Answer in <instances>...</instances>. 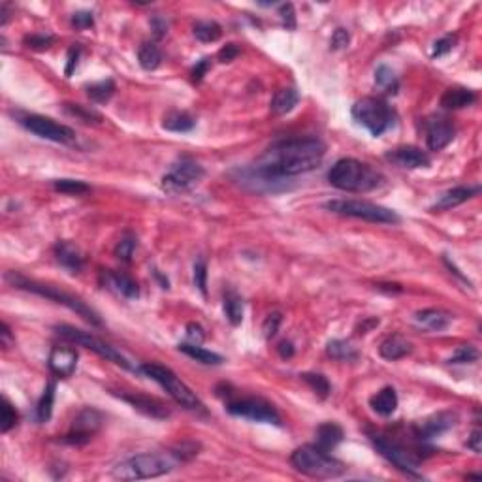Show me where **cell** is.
Returning a JSON list of instances; mask_svg holds the SVG:
<instances>
[{
    "mask_svg": "<svg viewBox=\"0 0 482 482\" xmlns=\"http://www.w3.org/2000/svg\"><path fill=\"white\" fill-rule=\"evenodd\" d=\"M55 257L59 264L64 266L70 273H80L83 268V257L80 249L70 241H59L55 245Z\"/></svg>",
    "mask_w": 482,
    "mask_h": 482,
    "instance_id": "23",
    "label": "cell"
},
{
    "mask_svg": "<svg viewBox=\"0 0 482 482\" xmlns=\"http://www.w3.org/2000/svg\"><path fill=\"white\" fill-rule=\"evenodd\" d=\"M72 25L75 28H89L95 25V17H93L91 12H75L72 15Z\"/></svg>",
    "mask_w": 482,
    "mask_h": 482,
    "instance_id": "50",
    "label": "cell"
},
{
    "mask_svg": "<svg viewBox=\"0 0 482 482\" xmlns=\"http://www.w3.org/2000/svg\"><path fill=\"white\" fill-rule=\"evenodd\" d=\"M55 38L53 36L46 35H33L25 38V46L30 49H38V51H44V49H49L53 46Z\"/></svg>",
    "mask_w": 482,
    "mask_h": 482,
    "instance_id": "47",
    "label": "cell"
},
{
    "mask_svg": "<svg viewBox=\"0 0 482 482\" xmlns=\"http://www.w3.org/2000/svg\"><path fill=\"white\" fill-rule=\"evenodd\" d=\"M80 53H82V49L80 48H72L68 51V62H66V70H64L66 77H70V75H72V72L75 70V66H77V61H80Z\"/></svg>",
    "mask_w": 482,
    "mask_h": 482,
    "instance_id": "54",
    "label": "cell"
},
{
    "mask_svg": "<svg viewBox=\"0 0 482 482\" xmlns=\"http://www.w3.org/2000/svg\"><path fill=\"white\" fill-rule=\"evenodd\" d=\"M134 249H136V239H134V238L121 239V241H119V243H117V247H115V257L119 260L130 262Z\"/></svg>",
    "mask_w": 482,
    "mask_h": 482,
    "instance_id": "46",
    "label": "cell"
},
{
    "mask_svg": "<svg viewBox=\"0 0 482 482\" xmlns=\"http://www.w3.org/2000/svg\"><path fill=\"white\" fill-rule=\"evenodd\" d=\"M55 190H59V192H64V194H74V196H77V194H85V192H89L91 190V187H89L87 183H83V181H77V179H57L53 183Z\"/></svg>",
    "mask_w": 482,
    "mask_h": 482,
    "instance_id": "40",
    "label": "cell"
},
{
    "mask_svg": "<svg viewBox=\"0 0 482 482\" xmlns=\"http://www.w3.org/2000/svg\"><path fill=\"white\" fill-rule=\"evenodd\" d=\"M454 46H456V36H452V35L445 36V38H441V40H437L434 44V51H432V57H443V55L450 53Z\"/></svg>",
    "mask_w": 482,
    "mask_h": 482,
    "instance_id": "48",
    "label": "cell"
},
{
    "mask_svg": "<svg viewBox=\"0 0 482 482\" xmlns=\"http://www.w3.org/2000/svg\"><path fill=\"white\" fill-rule=\"evenodd\" d=\"M100 424H102V414L95 409H83L72 424L70 434L64 435L62 441L68 443V445H77V447L85 445L93 439V435L98 432Z\"/></svg>",
    "mask_w": 482,
    "mask_h": 482,
    "instance_id": "15",
    "label": "cell"
},
{
    "mask_svg": "<svg viewBox=\"0 0 482 482\" xmlns=\"http://www.w3.org/2000/svg\"><path fill=\"white\" fill-rule=\"evenodd\" d=\"M226 411L234 416H241L247 420L252 422H266V424H275L281 426V416H279L277 409L270 405L268 401L260 400V398H247V400H236L230 401L226 405Z\"/></svg>",
    "mask_w": 482,
    "mask_h": 482,
    "instance_id": "11",
    "label": "cell"
},
{
    "mask_svg": "<svg viewBox=\"0 0 482 482\" xmlns=\"http://www.w3.org/2000/svg\"><path fill=\"white\" fill-rule=\"evenodd\" d=\"M343 435L345 434H343V428H341L340 424L326 422V424H322L317 429V447L330 452L332 448H335L343 441Z\"/></svg>",
    "mask_w": 482,
    "mask_h": 482,
    "instance_id": "29",
    "label": "cell"
},
{
    "mask_svg": "<svg viewBox=\"0 0 482 482\" xmlns=\"http://www.w3.org/2000/svg\"><path fill=\"white\" fill-rule=\"evenodd\" d=\"M140 371L147 375V377L155 380V382H158L181 407L190 409V411H202V409H204L202 401L198 400V396L172 371L170 367L151 362V364H143V366L140 367Z\"/></svg>",
    "mask_w": 482,
    "mask_h": 482,
    "instance_id": "6",
    "label": "cell"
},
{
    "mask_svg": "<svg viewBox=\"0 0 482 482\" xmlns=\"http://www.w3.org/2000/svg\"><path fill=\"white\" fill-rule=\"evenodd\" d=\"M382 174L356 158H341L328 172L332 187L345 192H369L382 183Z\"/></svg>",
    "mask_w": 482,
    "mask_h": 482,
    "instance_id": "2",
    "label": "cell"
},
{
    "mask_svg": "<svg viewBox=\"0 0 482 482\" xmlns=\"http://www.w3.org/2000/svg\"><path fill=\"white\" fill-rule=\"evenodd\" d=\"M232 176L241 187L252 190V192H281V190L288 189V185H285L286 179H275V177L266 176L264 172H260L257 166L239 168Z\"/></svg>",
    "mask_w": 482,
    "mask_h": 482,
    "instance_id": "14",
    "label": "cell"
},
{
    "mask_svg": "<svg viewBox=\"0 0 482 482\" xmlns=\"http://www.w3.org/2000/svg\"><path fill=\"white\" fill-rule=\"evenodd\" d=\"M411 351H413V345L407 340H403L401 335H390L379 346L380 356L390 362L405 358L407 354H411Z\"/></svg>",
    "mask_w": 482,
    "mask_h": 482,
    "instance_id": "24",
    "label": "cell"
},
{
    "mask_svg": "<svg viewBox=\"0 0 482 482\" xmlns=\"http://www.w3.org/2000/svg\"><path fill=\"white\" fill-rule=\"evenodd\" d=\"M179 351L183 354H187L192 360L200 362V364H205V366H219L223 364V356L217 353H211L207 349H204L202 345H192V343H181L179 345Z\"/></svg>",
    "mask_w": 482,
    "mask_h": 482,
    "instance_id": "30",
    "label": "cell"
},
{
    "mask_svg": "<svg viewBox=\"0 0 482 482\" xmlns=\"http://www.w3.org/2000/svg\"><path fill=\"white\" fill-rule=\"evenodd\" d=\"M204 177V168L192 160H181L174 164L170 172L163 177V189L168 194H179L194 189Z\"/></svg>",
    "mask_w": 482,
    "mask_h": 482,
    "instance_id": "10",
    "label": "cell"
},
{
    "mask_svg": "<svg viewBox=\"0 0 482 482\" xmlns=\"http://www.w3.org/2000/svg\"><path fill=\"white\" fill-rule=\"evenodd\" d=\"M326 353L330 358L337 362H354L358 358V353L351 343H346L343 340H332L328 343Z\"/></svg>",
    "mask_w": 482,
    "mask_h": 482,
    "instance_id": "34",
    "label": "cell"
},
{
    "mask_svg": "<svg viewBox=\"0 0 482 482\" xmlns=\"http://www.w3.org/2000/svg\"><path fill=\"white\" fill-rule=\"evenodd\" d=\"M53 401H55V384L49 382L44 394H41L40 401H38V407H36V414H38V420L48 422L51 418V413H53Z\"/></svg>",
    "mask_w": 482,
    "mask_h": 482,
    "instance_id": "38",
    "label": "cell"
},
{
    "mask_svg": "<svg viewBox=\"0 0 482 482\" xmlns=\"http://www.w3.org/2000/svg\"><path fill=\"white\" fill-rule=\"evenodd\" d=\"M279 354L283 356V358H290L294 354V346L290 341H283L281 345H279Z\"/></svg>",
    "mask_w": 482,
    "mask_h": 482,
    "instance_id": "58",
    "label": "cell"
},
{
    "mask_svg": "<svg viewBox=\"0 0 482 482\" xmlns=\"http://www.w3.org/2000/svg\"><path fill=\"white\" fill-rule=\"evenodd\" d=\"M476 358H479V351H476L475 346L462 345L458 346V351L452 354V358L448 362H450V364H471V362H475Z\"/></svg>",
    "mask_w": 482,
    "mask_h": 482,
    "instance_id": "43",
    "label": "cell"
},
{
    "mask_svg": "<svg viewBox=\"0 0 482 482\" xmlns=\"http://www.w3.org/2000/svg\"><path fill=\"white\" fill-rule=\"evenodd\" d=\"M281 19L286 28L296 27V12H294L293 4H283L281 6Z\"/></svg>",
    "mask_w": 482,
    "mask_h": 482,
    "instance_id": "52",
    "label": "cell"
},
{
    "mask_svg": "<svg viewBox=\"0 0 482 482\" xmlns=\"http://www.w3.org/2000/svg\"><path fill=\"white\" fill-rule=\"evenodd\" d=\"M479 192H481V187H454V189L447 190V192H445V194L435 202V205L432 207V210L434 211L452 210V207H458V205H462L463 202H467V200H471L473 196H476Z\"/></svg>",
    "mask_w": 482,
    "mask_h": 482,
    "instance_id": "22",
    "label": "cell"
},
{
    "mask_svg": "<svg viewBox=\"0 0 482 482\" xmlns=\"http://www.w3.org/2000/svg\"><path fill=\"white\" fill-rule=\"evenodd\" d=\"M454 127L447 119H437V121L429 122L426 143L432 151H441L454 140Z\"/></svg>",
    "mask_w": 482,
    "mask_h": 482,
    "instance_id": "21",
    "label": "cell"
},
{
    "mask_svg": "<svg viewBox=\"0 0 482 482\" xmlns=\"http://www.w3.org/2000/svg\"><path fill=\"white\" fill-rule=\"evenodd\" d=\"M375 85L384 91L388 95H396L398 93V77H396L394 70L388 68V66H379L377 72H375Z\"/></svg>",
    "mask_w": 482,
    "mask_h": 482,
    "instance_id": "37",
    "label": "cell"
},
{
    "mask_svg": "<svg viewBox=\"0 0 482 482\" xmlns=\"http://www.w3.org/2000/svg\"><path fill=\"white\" fill-rule=\"evenodd\" d=\"M387 160L400 166V168H405V170H416V168L429 166V156L418 147H413V145H403V147H396V149L388 151Z\"/></svg>",
    "mask_w": 482,
    "mask_h": 482,
    "instance_id": "16",
    "label": "cell"
},
{
    "mask_svg": "<svg viewBox=\"0 0 482 482\" xmlns=\"http://www.w3.org/2000/svg\"><path fill=\"white\" fill-rule=\"evenodd\" d=\"M210 59H202V61L198 62L196 66L192 68V80H194V82H200L205 75V72L210 70Z\"/></svg>",
    "mask_w": 482,
    "mask_h": 482,
    "instance_id": "55",
    "label": "cell"
},
{
    "mask_svg": "<svg viewBox=\"0 0 482 482\" xmlns=\"http://www.w3.org/2000/svg\"><path fill=\"white\" fill-rule=\"evenodd\" d=\"M298 91L293 87H285L279 89L277 93L273 95L270 108H272V113H275V115H286V113H290V111L298 106Z\"/></svg>",
    "mask_w": 482,
    "mask_h": 482,
    "instance_id": "26",
    "label": "cell"
},
{
    "mask_svg": "<svg viewBox=\"0 0 482 482\" xmlns=\"http://www.w3.org/2000/svg\"><path fill=\"white\" fill-rule=\"evenodd\" d=\"M373 445L380 454L387 458L388 462L394 463L396 467L401 469L403 473L420 476L418 475V463H420V460L413 452H409L407 448L401 447L400 443L392 441V439H388L384 435H373Z\"/></svg>",
    "mask_w": 482,
    "mask_h": 482,
    "instance_id": "12",
    "label": "cell"
},
{
    "mask_svg": "<svg viewBox=\"0 0 482 482\" xmlns=\"http://www.w3.org/2000/svg\"><path fill=\"white\" fill-rule=\"evenodd\" d=\"M187 340H189V343H192V345H202L205 340L204 328L200 326V324H196V322H190L189 326H187Z\"/></svg>",
    "mask_w": 482,
    "mask_h": 482,
    "instance_id": "49",
    "label": "cell"
},
{
    "mask_svg": "<svg viewBox=\"0 0 482 482\" xmlns=\"http://www.w3.org/2000/svg\"><path fill=\"white\" fill-rule=\"evenodd\" d=\"M369 405L380 416H390L398 409V394H396V390L392 387H384L377 394L371 396Z\"/></svg>",
    "mask_w": 482,
    "mask_h": 482,
    "instance_id": "27",
    "label": "cell"
},
{
    "mask_svg": "<svg viewBox=\"0 0 482 482\" xmlns=\"http://www.w3.org/2000/svg\"><path fill=\"white\" fill-rule=\"evenodd\" d=\"M454 424L456 414L450 413V411H443V413L432 414L429 418L420 422V424L416 426V435H418L420 439H432V437L445 434V432L452 428Z\"/></svg>",
    "mask_w": 482,
    "mask_h": 482,
    "instance_id": "18",
    "label": "cell"
},
{
    "mask_svg": "<svg viewBox=\"0 0 482 482\" xmlns=\"http://www.w3.org/2000/svg\"><path fill=\"white\" fill-rule=\"evenodd\" d=\"M121 400L130 403V405L136 409V411L143 413L145 416H151V418H158V420H163V418H168V416H170V409L166 407L164 403H160L158 400H153V398H147V396L122 394Z\"/></svg>",
    "mask_w": 482,
    "mask_h": 482,
    "instance_id": "20",
    "label": "cell"
},
{
    "mask_svg": "<svg viewBox=\"0 0 482 482\" xmlns=\"http://www.w3.org/2000/svg\"><path fill=\"white\" fill-rule=\"evenodd\" d=\"M354 121L367 129L373 136L384 134L396 121L394 109L390 108L384 100L373 98V96H364L353 106Z\"/></svg>",
    "mask_w": 482,
    "mask_h": 482,
    "instance_id": "7",
    "label": "cell"
},
{
    "mask_svg": "<svg viewBox=\"0 0 482 482\" xmlns=\"http://www.w3.org/2000/svg\"><path fill=\"white\" fill-rule=\"evenodd\" d=\"M115 93V83L111 80H104V82L93 83L87 87V96L96 104H104L108 102L109 98L113 96Z\"/></svg>",
    "mask_w": 482,
    "mask_h": 482,
    "instance_id": "36",
    "label": "cell"
},
{
    "mask_svg": "<svg viewBox=\"0 0 482 482\" xmlns=\"http://www.w3.org/2000/svg\"><path fill=\"white\" fill-rule=\"evenodd\" d=\"M326 210L343 217H354L362 219V221H369V223L379 224H396L400 223L398 213L382 205L371 204L366 200H332L328 202Z\"/></svg>",
    "mask_w": 482,
    "mask_h": 482,
    "instance_id": "8",
    "label": "cell"
},
{
    "mask_svg": "<svg viewBox=\"0 0 482 482\" xmlns=\"http://www.w3.org/2000/svg\"><path fill=\"white\" fill-rule=\"evenodd\" d=\"M414 319L422 326L429 328L434 332H443L447 330L448 324L452 322V317L448 313L441 311V309H424V311H418L414 315Z\"/></svg>",
    "mask_w": 482,
    "mask_h": 482,
    "instance_id": "28",
    "label": "cell"
},
{
    "mask_svg": "<svg viewBox=\"0 0 482 482\" xmlns=\"http://www.w3.org/2000/svg\"><path fill=\"white\" fill-rule=\"evenodd\" d=\"M283 322V315L281 313H270L266 317L264 324H262V332H264L266 340H272L273 335L279 332V326Z\"/></svg>",
    "mask_w": 482,
    "mask_h": 482,
    "instance_id": "45",
    "label": "cell"
},
{
    "mask_svg": "<svg viewBox=\"0 0 482 482\" xmlns=\"http://www.w3.org/2000/svg\"><path fill=\"white\" fill-rule=\"evenodd\" d=\"M476 100V95L471 89L465 87H452L445 91L441 96V106L447 109H462L467 108Z\"/></svg>",
    "mask_w": 482,
    "mask_h": 482,
    "instance_id": "25",
    "label": "cell"
},
{
    "mask_svg": "<svg viewBox=\"0 0 482 482\" xmlns=\"http://www.w3.org/2000/svg\"><path fill=\"white\" fill-rule=\"evenodd\" d=\"M349 40H351V36H349V33H346L345 28H337L335 33H333L332 36V41H330V48L332 49H343L349 46Z\"/></svg>",
    "mask_w": 482,
    "mask_h": 482,
    "instance_id": "51",
    "label": "cell"
},
{
    "mask_svg": "<svg viewBox=\"0 0 482 482\" xmlns=\"http://www.w3.org/2000/svg\"><path fill=\"white\" fill-rule=\"evenodd\" d=\"M21 124L27 130H30L36 136L49 140V142L57 143H72L75 140V132L66 124H59L53 119L41 115H27Z\"/></svg>",
    "mask_w": 482,
    "mask_h": 482,
    "instance_id": "13",
    "label": "cell"
},
{
    "mask_svg": "<svg viewBox=\"0 0 482 482\" xmlns=\"http://www.w3.org/2000/svg\"><path fill=\"white\" fill-rule=\"evenodd\" d=\"M151 27L155 30L156 38H163V36H166V33H168V23H166L163 17H155V19L151 21Z\"/></svg>",
    "mask_w": 482,
    "mask_h": 482,
    "instance_id": "57",
    "label": "cell"
},
{
    "mask_svg": "<svg viewBox=\"0 0 482 482\" xmlns=\"http://www.w3.org/2000/svg\"><path fill=\"white\" fill-rule=\"evenodd\" d=\"M223 306L224 313H226V319L230 320V324H234V326L241 324V320H243V302H241L238 294L234 293V290L224 293Z\"/></svg>",
    "mask_w": 482,
    "mask_h": 482,
    "instance_id": "32",
    "label": "cell"
},
{
    "mask_svg": "<svg viewBox=\"0 0 482 482\" xmlns=\"http://www.w3.org/2000/svg\"><path fill=\"white\" fill-rule=\"evenodd\" d=\"M302 379L306 380L307 384L313 388V392H315L317 396H320L322 400L330 396V382H328V379L324 377V375L304 373L302 375Z\"/></svg>",
    "mask_w": 482,
    "mask_h": 482,
    "instance_id": "41",
    "label": "cell"
},
{
    "mask_svg": "<svg viewBox=\"0 0 482 482\" xmlns=\"http://www.w3.org/2000/svg\"><path fill=\"white\" fill-rule=\"evenodd\" d=\"M104 285L108 286L109 290H113L122 298L136 299L140 296V288H138V283L129 275L119 272H102Z\"/></svg>",
    "mask_w": 482,
    "mask_h": 482,
    "instance_id": "19",
    "label": "cell"
},
{
    "mask_svg": "<svg viewBox=\"0 0 482 482\" xmlns=\"http://www.w3.org/2000/svg\"><path fill=\"white\" fill-rule=\"evenodd\" d=\"M55 332L59 333L62 340H68L72 341V343H77V345L87 346L89 351L96 353L100 358H106L108 362H113V364H117V366H121L122 369H129V371H140V367L132 366L129 358H127V356H122L117 349H113V346L108 345V343H104L102 340H98V337L91 335V333L83 332V330H77V328L74 326H66V324L57 326L55 328Z\"/></svg>",
    "mask_w": 482,
    "mask_h": 482,
    "instance_id": "9",
    "label": "cell"
},
{
    "mask_svg": "<svg viewBox=\"0 0 482 482\" xmlns=\"http://www.w3.org/2000/svg\"><path fill=\"white\" fill-rule=\"evenodd\" d=\"M138 61H140L143 70H155L158 68L160 62H163V53H160V49L156 48L153 41H145V44L140 46Z\"/></svg>",
    "mask_w": 482,
    "mask_h": 482,
    "instance_id": "33",
    "label": "cell"
},
{
    "mask_svg": "<svg viewBox=\"0 0 482 482\" xmlns=\"http://www.w3.org/2000/svg\"><path fill=\"white\" fill-rule=\"evenodd\" d=\"M221 35H223V27L219 25L217 21H198L194 25V36L204 44L217 41Z\"/></svg>",
    "mask_w": 482,
    "mask_h": 482,
    "instance_id": "35",
    "label": "cell"
},
{
    "mask_svg": "<svg viewBox=\"0 0 482 482\" xmlns=\"http://www.w3.org/2000/svg\"><path fill=\"white\" fill-rule=\"evenodd\" d=\"M326 145L319 138H288L273 143L257 160V168L275 179H290L319 168Z\"/></svg>",
    "mask_w": 482,
    "mask_h": 482,
    "instance_id": "1",
    "label": "cell"
},
{
    "mask_svg": "<svg viewBox=\"0 0 482 482\" xmlns=\"http://www.w3.org/2000/svg\"><path fill=\"white\" fill-rule=\"evenodd\" d=\"M64 108H66V111H68V113H72L74 117H80V119L85 122H100L102 121V117L98 115L96 111L83 108V106H80V104H64Z\"/></svg>",
    "mask_w": 482,
    "mask_h": 482,
    "instance_id": "42",
    "label": "cell"
},
{
    "mask_svg": "<svg viewBox=\"0 0 482 482\" xmlns=\"http://www.w3.org/2000/svg\"><path fill=\"white\" fill-rule=\"evenodd\" d=\"M174 454H138L129 460L117 463L111 475L119 481H142V479H156L170 473L176 467Z\"/></svg>",
    "mask_w": 482,
    "mask_h": 482,
    "instance_id": "4",
    "label": "cell"
},
{
    "mask_svg": "<svg viewBox=\"0 0 482 482\" xmlns=\"http://www.w3.org/2000/svg\"><path fill=\"white\" fill-rule=\"evenodd\" d=\"M194 285L198 286L200 293L207 296V266L204 259H198L194 264Z\"/></svg>",
    "mask_w": 482,
    "mask_h": 482,
    "instance_id": "44",
    "label": "cell"
},
{
    "mask_svg": "<svg viewBox=\"0 0 482 482\" xmlns=\"http://www.w3.org/2000/svg\"><path fill=\"white\" fill-rule=\"evenodd\" d=\"M239 55V48L236 46V44H228L226 48H223L221 51H219V61L221 62H230V61H234L236 57Z\"/></svg>",
    "mask_w": 482,
    "mask_h": 482,
    "instance_id": "53",
    "label": "cell"
},
{
    "mask_svg": "<svg viewBox=\"0 0 482 482\" xmlns=\"http://www.w3.org/2000/svg\"><path fill=\"white\" fill-rule=\"evenodd\" d=\"M293 467L313 479H335L345 473V465L317 445H304L290 456Z\"/></svg>",
    "mask_w": 482,
    "mask_h": 482,
    "instance_id": "3",
    "label": "cell"
},
{
    "mask_svg": "<svg viewBox=\"0 0 482 482\" xmlns=\"http://www.w3.org/2000/svg\"><path fill=\"white\" fill-rule=\"evenodd\" d=\"M194 117L189 115L187 111H170L168 115L164 117L163 127L170 132H189L194 129Z\"/></svg>",
    "mask_w": 482,
    "mask_h": 482,
    "instance_id": "31",
    "label": "cell"
},
{
    "mask_svg": "<svg viewBox=\"0 0 482 482\" xmlns=\"http://www.w3.org/2000/svg\"><path fill=\"white\" fill-rule=\"evenodd\" d=\"M6 279L12 283V285L17 286V288H23V290H28V293H35L38 294V296H44V298L53 299V302H57V304L68 307L70 311L77 313L83 320H87V322L95 324V326H102V320L98 319L96 311H93L85 302H82L80 298H75V296H72V294L64 293V290L57 288V286L44 285V283H38V281H30V279L21 277V275H15V273H8Z\"/></svg>",
    "mask_w": 482,
    "mask_h": 482,
    "instance_id": "5",
    "label": "cell"
},
{
    "mask_svg": "<svg viewBox=\"0 0 482 482\" xmlns=\"http://www.w3.org/2000/svg\"><path fill=\"white\" fill-rule=\"evenodd\" d=\"M77 367V351L72 346H53L49 353V369L61 379H68Z\"/></svg>",
    "mask_w": 482,
    "mask_h": 482,
    "instance_id": "17",
    "label": "cell"
},
{
    "mask_svg": "<svg viewBox=\"0 0 482 482\" xmlns=\"http://www.w3.org/2000/svg\"><path fill=\"white\" fill-rule=\"evenodd\" d=\"M15 424H17V411L8 401V398H2V403H0V429H2V434H8Z\"/></svg>",
    "mask_w": 482,
    "mask_h": 482,
    "instance_id": "39",
    "label": "cell"
},
{
    "mask_svg": "<svg viewBox=\"0 0 482 482\" xmlns=\"http://www.w3.org/2000/svg\"><path fill=\"white\" fill-rule=\"evenodd\" d=\"M467 447L473 450V452H476V454H481L482 452V432L481 429H475L473 434H471V437H469L467 441Z\"/></svg>",
    "mask_w": 482,
    "mask_h": 482,
    "instance_id": "56",
    "label": "cell"
}]
</instances>
